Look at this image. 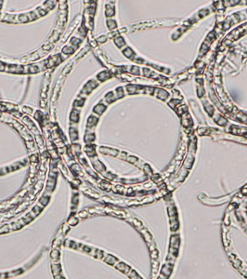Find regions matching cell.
I'll return each instance as SVG.
<instances>
[{
  "mask_svg": "<svg viewBox=\"0 0 247 279\" xmlns=\"http://www.w3.org/2000/svg\"><path fill=\"white\" fill-rule=\"evenodd\" d=\"M98 122V118H96V116L94 115H90L88 119H87V128H92L94 127Z\"/></svg>",
  "mask_w": 247,
  "mask_h": 279,
  "instance_id": "2e32d148",
  "label": "cell"
},
{
  "mask_svg": "<svg viewBox=\"0 0 247 279\" xmlns=\"http://www.w3.org/2000/svg\"><path fill=\"white\" fill-rule=\"evenodd\" d=\"M51 271H52V274L54 276L61 274V267H60V264L59 261H52Z\"/></svg>",
  "mask_w": 247,
  "mask_h": 279,
  "instance_id": "8992f818",
  "label": "cell"
},
{
  "mask_svg": "<svg viewBox=\"0 0 247 279\" xmlns=\"http://www.w3.org/2000/svg\"><path fill=\"white\" fill-rule=\"evenodd\" d=\"M229 259H230L231 261H232V264H233V266H234L235 268L240 269V268L242 267V261H241L240 260H239V259L235 258L234 256H230Z\"/></svg>",
  "mask_w": 247,
  "mask_h": 279,
  "instance_id": "5bb4252c",
  "label": "cell"
},
{
  "mask_svg": "<svg viewBox=\"0 0 247 279\" xmlns=\"http://www.w3.org/2000/svg\"><path fill=\"white\" fill-rule=\"evenodd\" d=\"M49 196H43V197L40 198V200H39V202H38V205H37V206L39 207L41 209H43L45 206H47V205L49 204Z\"/></svg>",
  "mask_w": 247,
  "mask_h": 279,
  "instance_id": "7c38bea8",
  "label": "cell"
},
{
  "mask_svg": "<svg viewBox=\"0 0 247 279\" xmlns=\"http://www.w3.org/2000/svg\"><path fill=\"white\" fill-rule=\"evenodd\" d=\"M21 272H22V270H21V269H18V270H16V271H14V272H10V273L7 274V278L14 277V276H16V275H20Z\"/></svg>",
  "mask_w": 247,
  "mask_h": 279,
  "instance_id": "7402d4cb",
  "label": "cell"
},
{
  "mask_svg": "<svg viewBox=\"0 0 247 279\" xmlns=\"http://www.w3.org/2000/svg\"><path fill=\"white\" fill-rule=\"evenodd\" d=\"M88 216H89V214H88L87 211H81V212H78V217H79V218L85 219V218H87V217H88Z\"/></svg>",
  "mask_w": 247,
  "mask_h": 279,
  "instance_id": "83f0119b",
  "label": "cell"
},
{
  "mask_svg": "<svg viewBox=\"0 0 247 279\" xmlns=\"http://www.w3.org/2000/svg\"><path fill=\"white\" fill-rule=\"evenodd\" d=\"M94 113H96L97 114L100 115L104 111H105V106L102 103H99L98 105H96V107L94 108Z\"/></svg>",
  "mask_w": 247,
  "mask_h": 279,
  "instance_id": "e0dca14e",
  "label": "cell"
},
{
  "mask_svg": "<svg viewBox=\"0 0 247 279\" xmlns=\"http://www.w3.org/2000/svg\"><path fill=\"white\" fill-rule=\"evenodd\" d=\"M70 225L67 223V224H64V225L61 227V231H62V235H65V232H67L68 231H69V229H70V227H69Z\"/></svg>",
  "mask_w": 247,
  "mask_h": 279,
  "instance_id": "f546056e",
  "label": "cell"
},
{
  "mask_svg": "<svg viewBox=\"0 0 247 279\" xmlns=\"http://www.w3.org/2000/svg\"><path fill=\"white\" fill-rule=\"evenodd\" d=\"M6 71L10 72V73H14V74H24V67L21 65H16V64H10V65H6Z\"/></svg>",
  "mask_w": 247,
  "mask_h": 279,
  "instance_id": "6da1fadb",
  "label": "cell"
},
{
  "mask_svg": "<svg viewBox=\"0 0 247 279\" xmlns=\"http://www.w3.org/2000/svg\"><path fill=\"white\" fill-rule=\"evenodd\" d=\"M91 159V162H92V164H93V166H94V168H95V169L96 170H98V171H99V172H103L104 170H105V168H104V166H103V164L101 162H100L96 156H94V157H91L90 158Z\"/></svg>",
  "mask_w": 247,
  "mask_h": 279,
  "instance_id": "5b68a950",
  "label": "cell"
},
{
  "mask_svg": "<svg viewBox=\"0 0 247 279\" xmlns=\"http://www.w3.org/2000/svg\"><path fill=\"white\" fill-rule=\"evenodd\" d=\"M74 49L73 48H71V46H65V48L62 49V52L64 54H66V55H71V54L74 53Z\"/></svg>",
  "mask_w": 247,
  "mask_h": 279,
  "instance_id": "603a6c76",
  "label": "cell"
},
{
  "mask_svg": "<svg viewBox=\"0 0 247 279\" xmlns=\"http://www.w3.org/2000/svg\"><path fill=\"white\" fill-rule=\"evenodd\" d=\"M54 278L55 279H64V277L61 275V274L60 275H56V276H54Z\"/></svg>",
  "mask_w": 247,
  "mask_h": 279,
  "instance_id": "e575fe53",
  "label": "cell"
},
{
  "mask_svg": "<svg viewBox=\"0 0 247 279\" xmlns=\"http://www.w3.org/2000/svg\"><path fill=\"white\" fill-rule=\"evenodd\" d=\"M56 177H57V175L55 174V172H54V171L50 172V176L49 178V181H48V183H47V188H46V190H47V191L51 192V191L54 190V188H55Z\"/></svg>",
  "mask_w": 247,
  "mask_h": 279,
  "instance_id": "7a4b0ae2",
  "label": "cell"
},
{
  "mask_svg": "<svg viewBox=\"0 0 247 279\" xmlns=\"http://www.w3.org/2000/svg\"><path fill=\"white\" fill-rule=\"evenodd\" d=\"M105 40H106V36H100V37H99L98 39H97L98 43H102V42H104Z\"/></svg>",
  "mask_w": 247,
  "mask_h": 279,
  "instance_id": "836d02e7",
  "label": "cell"
},
{
  "mask_svg": "<svg viewBox=\"0 0 247 279\" xmlns=\"http://www.w3.org/2000/svg\"><path fill=\"white\" fill-rule=\"evenodd\" d=\"M88 49H89V46H85V48L81 50V52L78 54V56H77V58H80V57H83L85 54H86L87 51H88Z\"/></svg>",
  "mask_w": 247,
  "mask_h": 279,
  "instance_id": "484cf974",
  "label": "cell"
},
{
  "mask_svg": "<svg viewBox=\"0 0 247 279\" xmlns=\"http://www.w3.org/2000/svg\"><path fill=\"white\" fill-rule=\"evenodd\" d=\"M50 156L53 159H57L59 157V154L55 150H52V151H50Z\"/></svg>",
  "mask_w": 247,
  "mask_h": 279,
  "instance_id": "1f68e13d",
  "label": "cell"
},
{
  "mask_svg": "<svg viewBox=\"0 0 247 279\" xmlns=\"http://www.w3.org/2000/svg\"><path fill=\"white\" fill-rule=\"evenodd\" d=\"M105 257H102V261H104L106 263H108V264H111V265H113L115 262L117 261V259L115 258V257H113V256H112V255H109V254H106V253H104L103 254Z\"/></svg>",
  "mask_w": 247,
  "mask_h": 279,
  "instance_id": "ba28073f",
  "label": "cell"
},
{
  "mask_svg": "<svg viewBox=\"0 0 247 279\" xmlns=\"http://www.w3.org/2000/svg\"><path fill=\"white\" fill-rule=\"evenodd\" d=\"M50 257L52 261H59L60 260V251L58 249H52L50 252Z\"/></svg>",
  "mask_w": 247,
  "mask_h": 279,
  "instance_id": "9a60e30c",
  "label": "cell"
},
{
  "mask_svg": "<svg viewBox=\"0 0 247 279\" xmlns=\"http://www.w3.org/2000/svg\"><path fill=\"white\" fill-rule=\"evenodd\" d=\"M22 111H24V113H26L27 114H32V109H31L30 107H27V106H24V108H22Z\"/></svg>",
  "mask_w": 247,
  "mask_h": 279,
  "instance_id": "d6a6232c",
  "label": "cell"
},
{
  "mask_svg": "<svg viewBox=\"0 0 247 279\" xmlns=\"http://www.w3.org/2000/svg\"><path fill=\"white\" fill-rule=\"evenodd\" d=\"M96 86H97V83H95V81H93V80H90L88 83L86 84V86L84 87L82 93H90L96 88Z\"/></svg>",
  "mask_w": 247,
  "mask_h": 279,
  "instance_id": "52a82bcc",
  "label": "cell"
},
{
  "mask_svg": "<svg viewBox=\"0 0 247 279\" xmlns=\"http://www.w3.org/2000/svg\"><path fill=\"white\" fill-rule=\"evenodd\" d=\"M62 61V59L60 58V55H54L51 56L48 61H47V65L49 68H52L54 66H56L57 64L60 63Z\"/></svg>",
  "mask_w": 247,
  "mask_h": 279,
  "instance_id": "3957f363",
  "label": "cell"
},
{
  "mask_svg": "<svg viewBox=\"0 0 247 279\" xmlns=\"http://www.w3.org/2000/svg\"><path fill=\"white\" fill-rule=\"evenodd\" d=\"M35 118L39 122V123H42V119L44 118V115L41 112H36L35 114Z\"/></svg>",
  "mask_w": 247,
  "mask_h": 279,
  "instance_id": "d4e9b609",
  "label": "cell"
},
{
  "mask_svg": "<svg viewBox=\"0 0 247 279\" xmlns=\"http://www.w3.org/2000/svg\"><path fill=\"white\" fill-rule=\"evenodd\" d=\"M85 151L87 154V156L91 158L95 156V146L93 144H89L87 146H86L85 148Z\"/></svg>",
  "mask_w": 247,
  "mask_h": 279,
  "instance_id": "30bf717a",
  "label": "cell"
},
{
  "mask_svg": "<svg viewBox=\"0 0 247 279\" xmlns=\"http://www.w3.org/2000/svg\"><path fill=\"white\" fill-rule=\"evenodd\" d=\"M109 76H110V75H109V73H108V72H101V73H99L97 77H98L99 80L103 81V80H106V79L109 78Z\"/></svg>",
  "mask_w": 247,
  "mask_h": 279,
  "instance_id": "ffe728a7",
  "label": "cell"
},
{
  "mask_svg": "<svg viewBox=\"0 0 247 279\" xmlns=\"http://www.w3.org/2000/svg\"><path fill=\"white\" fill-rule=\"evenodd\" d=\"M72 67H73V63H70V64H68V65L65 67L64 71H63V75H66V74H68L69 72H70L71 69H72Z\"/></svg>",
  "mask_w": 247,
  "mask_h": 279,
  "instance_id": "f1b7e54d",
  "label": "cell"
},
{
  "mask_svg": "<svg viewBox=\"0 0 247 279\" xmlns=\"http://www.w3.org/2000/svg\"><path fill=\"white\" fill-rule=\"evenodd\" d=\"M114 14V11H113V9H110V7L109 6H107L106 7V15L107 16H112V15Z\"/></svg>",
  "mask_w": 247,
  "mask_h": 279,
  "instance_id": "4316f807",
  "label": "cell"
},
{
  "mask_svg": "<svg viewBox=\"0 0 247 279\" xmlns=\"http://www.w3.org/2000/svg\"><path fill=\"white\" fill-rule=\"evenodd\" d=\"M69 133H70V137H71L73 142L77 141V139H78V131H77V129L75 128H71Z\"/></svg>",
  "mask_w": 247,
  "mask_h": 279,
  "instance_id": "4fadbf2b",
  "label": "cell"
},
{
  "mask_svg": "<svg viewBox=\"0 0 247 279\" xmlns=\"http://www.w3.org/2000/svg\"><path fill=\"white\" fill-rule=\"evenodd\" d=\"M80 112L77 110V109H74L71 113V115H70V119L72 122L74 123H77L80 119Z\"/></svg>",
  "mask_w": 247,
  "mask_h": 279,
  "instance_id": "9c48e42d",
  "label": "cell"
},
{
  "mask_svg": "<svg viewBox=\"0 0 247 279\" xmlns=\"http://www.w3.org/2000/svg\"><path fill=\"white\" fill-rule=\"evenodd\" d=\"M94 140H95V135L93 133L88 132V133H87L86 136H85V142H86V143H87V144H90L92 142L94 141Z\"/></svg>",
  "mask_w": 247,
  "mask_h": 279,
  "instance_id": "ac0fdd59",
  "label": "cell"
},
{
  "mask_svg": "<svg viewBox=\"0 0 247 279\" xmlns=\"http://www.w3.org/2000/svg\"><path fill=\"white\" fill-rule=\"evenodd\" d=\"M59 37H60V32H59L58 30L54 31L53 34L51 35V37L49 38L50 43H54V42H56V41L59 39Z\"/></svg>",
  "mask_w": 247,
  "mask_h": 279,
  "instance_id": "d6986e66",
  "label": "cell"
},
{
  "mask_svg": "<svg viewBox=\"0 0 247 279\" xmlns=\"http://www.w3.org/2000/svg\"><path fill=\"white\" fill-rule=\"evenodd\" d=\"M113 266H114L115 268H116L117 270L121 271V272H123L124 274H126V275L129 273V271L131 270V268H130L128 265L125 264L124 262H121L119 260H117V261L114 263Z\"/></svg>",
  "mask_w": 247,
  "mask_h": 279,
  "instance_id": "277c9868",
  "label": "cell"
},
{
  "mask_svg": "<svg viewBox=\"0 0 247 279\" xmlns=\"http://www.w3.org/2000/svg\"><path fill=\"white\" fill-rule=\"evenodd\" d=\"M99 152H100V153H102V154H112V156H116L117 153H118L116 150H113V149L107 148V147H100V148H99Z\"/></svg>",
  "mask_w": 247,
  "mask_h": 279,
  "instance_id": "8fae6325",
  "label": "cell"
},
{
  "mask_svg": "<svg viewBox=\"0 0 247 279\" xmlns=\"http://www.w3.org/2000/svg\"><path fill=\"white\" fill-rule=\"evenodd\" d=\"M67 223L69 224V225H71V226H74V225H76L77 223H78V220H77V218H75L74 216H71L70 218H69V220H68V221H67Z\"/></svg>",
  "mask_w": 247,
  "mask_h": 279,
  "instance_id": "44dd1931",
  "label": "cell"
},
{
  "mask_svg": "<svg viewBox=\"0 0 247 279\" xmlns=\"http://www.w3.org/2000/svg\"><path fill=\"white\" fill-rule=\"evenodd\" d=\"M85 100H77L74 102V108L75 109H78V108H81L84 105Z\"/></svg>",
  "mask_w": 247,
  "mask_h": 279,
  "instance_id": "cb8c5ba5",
  "label": "cell"
},
{
  "mask_svg": "<svg viewBox=\"0 0 247 279\" xmlns=\"http://www.w3.org/2000/svg\"><path fill=\"white\" fill-rule=\"evenodd\" d=\"M108 26H109L110 29H113L115 26H116V23H115V21H113L112 20H109L108 21Z\"/></svg>",
  "mask_w": 247,
  "mask_h": 279,
  "instance_id": "4dcf8cb0",
  "label": "cell"
}]
</instances>
